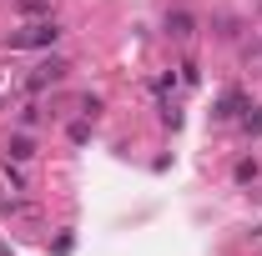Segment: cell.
Wrapping results in <instances>:
<instances>
[{
    "instance_id": "8992f818",
    "label": "cell",
    "mask_w": 262,
    "mask_h": 256,
    "mask_svg": "<svg viewBox=\"0 0 262 256\" xmlns=\"http://www.w3.org/2000/svg\"><path fill=\"white\" fill-rule=\"evenodd\" d=\"M157 116H162V126H171V131H177V126H182V106H177V100H157Z\"/></svg>"
},
{
    "instance_id": "30bf717a",
    "label": "cell",
    "mask_w": 262,
    "mask_h": 256,
    "mask_svg": "<svg viewBox=\"0 0 262 256\" xmlns=\"http://www.w3.org/2000/svg\"><path fill=\"white\" fill-rule=\"evenodd\" d=\"M177 70H182V86H196V81H202V70H196V61H192V56L177 65Z\"/></svg>"
},
{
    "instance_id": "8fae6325",
    "label": "cell",
    "mask_w": 262,
    "mask_h": 256,
    "mask_svg": "<svg viewBox=\"0 0 262 256\" xmlns=\"http://www.w3.org/2000/svg\"><path fill=\"white\" fill-rule=\"evenodd\" d=\"M5 181H10V191H26V176H20V161H15V166L5 161Z\"/></svg>"
},
{
    "instance_id": "277c9868",
    "label": "cell",
    "mask_w": 262,
    "mask_h": 256,
    "mask_svg": "<svg viewBox=\"0 0 262 256\" xmlns=\"http://www.w3.org/2000/svg\"><path fill=\"white\" fill-rule=\"evenodd\" d=\"M242 111H247V96H242V91H227V96L217 100L212 116H217V121H242Z\"/></svg>"
},
{
    "instance_id": "5b68a950",
    "label": "cell",
    "mask_w": 262,
    "mask_h": 256,
    "mask_svg": "<svg viewBox=\"0 0 262 256\" xmlns=\"http://www.w3.org/2000/svg\"><path fill=\"white\" fill-rule=\"evenodd\" d=\"M31 156H35L31 136H10V141H5V161H31Z\"/></svg>"
},
{
    "instance_id": "7c38bea8",
    "label": "cell",
    "mask_w": 262,
    "mask_h": 256,
    "mask_svg": "<svg viewBox=\"0 0 262 256\" xmlns=\"http://www.w3.org/2000/svg\"><path fill=\"white\" fill-rule=\"evenodd\" d=\"M71 141L86 146V141H91V121H71Z\"/></svg>"
},
{
    "instance_id": "52a82bcc",
    "label": "cell",
    "mask_w": 262,
    "mask_h": 256,
    "mask_svg": "<svg viewBox=\"0 0 262 256\" xmlns=\"http://www.w3.org/2000/svg\"><path fill=\"white\" fill-rule=\"evenodd\" d=\"M0 216H31V201L26 196H5L0 201Z\"/></svg>"
},
{
    "instance_id": "4fadbf2b",
    "label": "cell",
    "mask_w": 262,
    "mask_h": 256,
    "mask_svg": "<svg viewBox=\"0 0 262 256\" xmlns=\"http://www.w3.org/2000/svg\"><path fill=\"white\" fill-rule=\"evenodd\" d=\"M15 5H20L26 15H40V10H51V0H15Z\"/></svg>"
},
{
    "instance_id": "7a4b0ae2",
    "label": "cell",
    "mask_w": 262,
    "mask_h": 256,
    "mask_svg": "<svg viewBox=\"0 0 262 256\" xmlns=\"http://www.w3.org/2000/svg\"><path fill=\"white\" fill-rule=\"evenodd\" d=\"M162 31L171 35V40H192V35H196V15L187 10V5H177V10H166Z\"/></svg>"
},
{
    "instance_id": "3957f363",
    "label": "cell",
    "mask_w": 262,
    "mask_h": 256,
    "mask_svg": "<svg viewBox=\"0 0 262 256\" xmlns=\"http://www.w3.org/2000/svg\"><path fill=\"white\" fill-rule=\"evenodd\" d=\"M56 81H66V61H40L26 75V91H46V86H56Z\"/></svg>"
},
{
    "instance_id": "ba28073f",
    "label": "cell",
    "mask_w": 262,
    "mask_h": 256,
    "mask_svg": "<svg viewBox=\"0 0 262 256\" xmlns=\"http://www.w3.org/2000/svg\"><path fill=\"white\" fill-rule=\"evenodd\" d=\"M257 161H237V166H232V176H237V186H247V181H257Z\"/></svg>"
},
{
    "instance_id": "6da1fadb",
    "label": "cell",
    "mask_w": 262,
    "mask_h": 256,
    "mask_svg": "<svg viewBox=\"0 0 262 256\" xmlns=\"http://www.w3.org/2000/svg\"><path fill=\"white\" fill-rule=\"evenodd\" d=\"M56 40H61V25L56 20H35V25H20V31L5 35L10 50H40V45H56Z\"/></svg>"
},
{
    "instance_id": "9c48e42d",
    "label": "cell",
    "mask_w": 262,
    "mask_h": 256,
    "mask_svg": "<svg viewBox=\"0 0 262 256\" xmlns=\"http://www.w3.org/2000/svg\"><path fill=\"white\" fill-rule=\"evenodd\" d=\"M242 131L262 136V106H247V116H242Z\"/></svg>"
}]
</instances>
